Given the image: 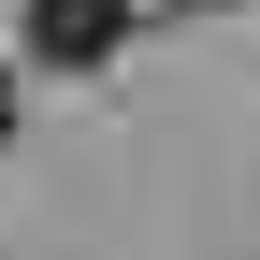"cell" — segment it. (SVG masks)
Returning <instances> with one entry per match:
<instances>
[{"instance_id":"6da1fadb","label":"cell","mask_w":260,"mask_h":260,"mask_svg":"<svg viewBox=\"0 0 260 260\" xmlns=\"http://www.w3.org/2000/svg\"><path fill=\"white\" fill-rule=\"evenodd\" d=\"M15 15H29V58L44 73H102L130 44V0H15Z\"/></svg>"},{"instance_id":"7a4b0ae2","label":"cell","mask_w":260,"mask_h":260,"mask_svg":"<svg viewBox=\"0 0 260 260\" xmlns=\"http://www.w3.org/2000/svg\"><path fill=\"white\" fill-rule=\"evenodd\" d=\"M0 145H15V58H0Z\"/></svg>"}]
</instances>
